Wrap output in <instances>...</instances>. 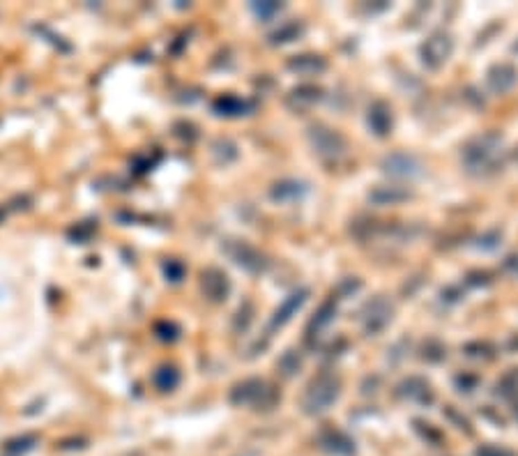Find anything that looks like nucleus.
Wrapping results in <instances>:
<instances>
[{"label": "nucleus", "mask_w": 518, "mask_h": 456, "mask_svg": "<svg viewBox=\"0 0 518 456\" xmlns=\"http://www.w3.org/2000/svg\"><path fill=\"white\" fill-rule=\"evenodd\" d=\"M327 67L320 55H297L288 62V69H293L297 74H318Z\"/></svg>", "instance_id": "f3484780"}, {"label": "nucleus", "mask_w": 518, "mask_h": 456, "mask_svg": "<svg viewBox=\"0 0 518 456\" xmlns=\"http://www.w3.org/2000/svg\"><path fill=\"white\" fill-rule=\"evenodd\" d=\"M279 399V394L274 392V387H269L265 380L249 378L242 380L231 390V403L235 406H249L256 410H267L272 408Z\"/></svg>", "instance_id": "7ed1b4c3"}, {"label": "nucleus", "mask_w": 518, "mask_h": 456, "mask_svg": "<svg viewBox=\"0 0 518 456\" xmlns=\"http://www.w3.org/2000/svg\"><path fill=\"white\" fill-rule=\"evenodd\" d=\"M338 392H341V383H338L336 376L332 373H320L318 378H314L307 387L302 397V408L307 415H320L338 399Z\"/></svg>", "instance_id": "f03ea898"}, {"label": "nucleus", "mask_w": 518, "mask_h": 456, "mask_svg": "<svg viewBox=\"0 0 518 456\" xmlns=\"http://www.w3.org/2000/svg\"><path fill=\"white\" fill-rule=\"evenodd\" d=\"M309 141L320 157L336 159L345 152V138L338 131L325 127V124H314L309 129Z\"/></svg>", "instance_id": "20e7f679"}, {"label": "nucleus", "mask_w": 518, "mask_h": 456, "mask_svg": "<svg viewBox=\"0 0 518 456\" xmlns=\"http://www.w3.org/2000/svg\"><path fill=\"white\" fill-rule=\"evenodd\" d=\"M32 442H35V438H32V435H26V438H21V440H12L10 445H7L5 449H7V454L28 452V449L32 447Z\"/></svg>", "instance_id": "b1692460"}, {"label": "nucleus", "mask_w": 518, "mask_h": 456, "mask_svg": "<svg viewBox=\"0 0 518 456\" xmlns=\"http://www.w3.org/2000/svg\"><path fill=\"white\" fill-rule=\"evenodd\" d=\"M200 288H203L205 297H210L212 302H221L226 300L228 290H231V281H228V276L221 269L210 267L200 276Z\"/></svg>", "instance_id": "1a4fd4ad"}, {"label": "nucleus", "mask_w": 518, "mask_h": 456, "mask_svg": "<svg viewBox=\"0 0 518 456\" xmlns=\"http://www.w3.org/2000/svg\"><path fill=\"white\" fill-rule=\"evenodd\" d=\"M392 321V304L385 302L383 297H376L364 307L362 311V323L366 334H376Z\"/></svg>", "instance_id": "0eeeda50"}, {"label": "nucleus", "mask_w": 518, "mask_h": 456, "mask_svg": "<svg viewBox=\"0 0 518 456\" xmlns=\"http://www.w3.org/2000/svg\"><path fill=\"white\" fill-rule=\"evenodd\" d=\"M500 152H502V138L497 134H483L466 145V150H463V162H466L468 171L486 173L488 169H493L497 164Z\"/></svg>", "instance_id": "f257e3e1"}, {"label": "nucleus", "mask_w": 518, "mask_h": 456, "mask_svg": "<svg viewBox=\"0 0 518 456\" xmlns=\"http://www.w3.org/2000/svg\"><path fill=\"white\" fill-rule=\"evenodd\" d=\"M407 198H410V191L401 189V187H378L369 193V200H373L376 205H396Z\"/></svg>", "instance_id": "ddd939ff"}, {"label": "nucleus", "mask_w": 518, "mask_h": 456, "mask_svg": "<svg viewBox=\"0 0 518 456\" xmlns=\"http://www.w3.org/2000/svg\"><path fill=\"white\" fill-rule=\"evenodd\" d=\"M518 72L511 65H495L488 72V86L493 93H507V90L516 83Z\"/></svg>", "instance_id": "f8f14e48"}, {"label": "nucleus", "mask_w": 518, "mask_h": 456, "mask_svg": "<svg viewBox=\"0 0 518 456\" xmlns=\"http://www.w3.org/2000/svg\"><path fill=\"white\" fill-rule=\"evenodd\" d=\"M399 394H401V397L414 399V401H431V390H428V383H424L421 378H407L405 383L399 385Z\"/></svg>", "instance_id": "dca6fc26"}, {"label": "nucleus", "mask_w": 518, "mask_h": 456, "mask_svg": "<svg viewBox=\"0 0 518 456\" xmlns=\"http://www.w3.org/2000/svg\"><path fill=\"white\" fill-rule=\"evenodd\" d=\"M369 124L378 136H385L392 129V111L385 106L383 102L373 104L369 108Z\"/></svg>", "instance_id": "4468645a"}, {"label": "nucleus", "mask_w": 518, "mask_h": 456, "mask_svg": "<svg viewBox=\"0 0 518 456\" xmlns=\"http://www.w3.org/2000/svg\"><path fill=\"white\" fill-rule=\"evenodd\" d=\"M295 35H300V28H297L295 23H290V26H286V28H281L279 32H274V35H272V41H274V44H283V41H290V39H293Z\"/></svg>", "instance_id": "5701e85b"}, {"label": "nucleus", "mask_w": 518, "mask_h": 456, "mask_svg": "<svg viewBox=\"0 0 518 456\" xmlns=\"http://www.w3.org/2000/svg\"><path fill=\"white\" fill-rule=\"evenodd\" d=\"M383 171L392 178H417L421 173V164L412 155H405V152H394V155L385 157Z\"/></svg>", "instance_id": "6e6552de"}, {"label": "nucleus", "mask_w": 518, "mask_h": 456, "mask_svg": "<svg viewBox=\"0 0 518 456\" xmlns=\"http://www.w3.org/2000/svg\"><path fill=\"white\" fill-rule=\"evenodd\" d=\"M332 318H334V304H332V302H325L323 307H320V311L316 314V318L311 321L309 327H311V330H314V327L320 330V327H325V325H327V323L332 321Z\"/></svg>", "instance_id": "aec40b11"}, {"label": "nucleus", "mask_w": 518, "mask_h": 456, "mask_svg": "<svg viewBox=\"0 0 518 456\" xmlns=\"http://www.w3.org/2000/svg\"><path fill=\"white\" fill-rule=\"evenodd\" d=\"M452 48H454L452 37L445 32H438V35H433V37H428L426 44L421 46V58H424L428 67L435 69V67L445 65L447 58L452 55Z\"/></svg>", "instance_id": "423d86ee"}, {"label": "nucleus", "mask_w": 518, "mask_h": 456, "mask_svg": "<svg viewBox=\"0 0 518 456\" xmlns=\"http://www.w3.org/2000/svg\"><path fill=\"white\" fill-rule=\"evenodd\" d=\"M474 456H516L514 452H509V449H502V447H495V445H483L477 449Z\"/></svg>", "instance_id": "393cba45"}, {"label": "nucleus", "mask_w": 518, "mask_h": 456, "mask_svg": "<svg viewBox=\"0 0 518 456\" xmlns=\"http://www.w3.org/2000/svg\"><path fill=\"white\" fill-rule=\"evenodd\" d=\"M307 295H309V290H304V288L297 290V293H293V295H288V300L274 311L269 330H276V327H281V325H286L290 318H293V314H297V311L302 309V304L307 302Z\"/></svg>", "instance_id": "9b49d317"}, {"label": "nucleus", "mask_w": 518, "mask_h": 456, "mask_svg": "<svg viewBox=\"0 0 518 456\" xmlns=\"http://www.w3.org/2000/svg\"><path fill=\"white\" fill-rule=\"evenodd\" d=\"M166 274L171 276V281H178L180 276H182V267H180V265H173V263H169V265H166Z\"/></svg>", "instance_id": "bb28decb"}, {"label": "nucleus", "mask_w": 518, "mask_h": 456, "mask_svg": "<svg viewBox=\"0 0 518 456\" xmlns=\"http://www.w3.org/2000/svg\"><path fill=\"white\" fill-rule=\"evenodd\" d=\"M293 97L297 102H304V104H314L320 99V88L316 86H302V88H295L293 90Z\"/></svg>", "instance_id": "412c9836"}, {"label": "nucleus", "mask_w": 518, "mask_h": 456, "mask_svg": "<svg viewBox=\"0 0 518 456\" xmlns=\"http://www.w3.org/2000/svg\"><path fill=\"white\" fill-rule=\"evenodd\" d=\"M226 251L240 267H244L247 272H262V269L267 267L265 256H262L258 249H253L251 245H247V242H233V245L226 247Z\"/></svg>", "instance_id": "39448f33"}, {"label": "nucleus", "mask_w": 518, "mask_h": 456, "mask_svg": "<svg viewBox=\"0 0 518 456\" xmlns=\"http://www.w3.org/2000/svg\"><path fill=\"white\" fill-rule=\"evenodd\" d=\"M178 383H180V373H178L175 366H162V369H157V373H155V385L162 392H171Z\"/></svg>", "instance_id": "6ab92c4d"}, {"label": "nucleus", "mask_w": 518, "mask_h": 456, "mask_svg": "<svg viewBox=\"0 0 518 456\" xmlns=\"http://www.w3.org/2000/svg\"><path fill=\"white\" fill-rule=\"evenodd\" d=\"M247 108H251V104L240 99V97H233V95L219 97V99L214 102V111H217L219 115H242Z\"/></svg>", "instance_id": "a211bd4d"}, {"label": "nucleus", "mask_w": 518, "mask_h": 456, "mask_svg": "<svg viewBox=\"0 0 518 456\" xmlns=\"http://www.w3.org/2000/svg\"><path fill=\"white\" fill-rule=\"evenodd\" d=\"M320 445L325 449L334 454H352L355 452V442H352L348 435H343L341 431H327L320 435Z\"/></svg>", "instance_id": "2eb2a0df"}, {"label": "nucleus", "mask_w": 518, "mask_h": 456, "mask_svg": "<svg viewBox=\"0 0 518 456\" xmlns=\"http://www.w3.org/2000/svg\"><path fill=\"white\" fill-rule=\"evenodd\" d=\"M281 369H283V373H286V376H290L293 371L300 369V357H295L293 350H290L288 355L281 359Z\"/></svg>", "instance_id": "a878e982"}, {"label": "nucleus", "mask_w": 518, "mask_h": 456, "mask_svg": "<svg viewBox=\"0 0 518 456\" xmlns=\"http://www.w3.org/2000/svg\"><path fill=\"white\" fill-rule=\"evenodd\" d=\"M253 12L258 14L260 19H272L274 14H279L281 12V5L279 3H256L253 5Z\"/></svg>", "instance_id": "4be33fe9"}, {"label": "nucleus", "mask_w": 518, "mask_h": 456, "mask_svg": "<svg viewBox=\"0 0 518 456\" xmlns=\"http://www.w3.org/2000/svg\"><path fill=\"white\" fill-rule=\"evenodd\" d=\"M309 191V187L300 182V180H279L276 184H272L269 189V196L276 203H293V200L304 198V193Z\"/></svg>", "instance_id": "9d476101"}]
</instances>
